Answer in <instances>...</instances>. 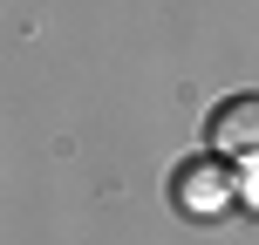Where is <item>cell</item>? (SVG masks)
<instances>
[{
  "label": "cell",
  "instance_id": "7a4b0ae2",
  "mask_svg": "<svg viewBox=\"0 0 259 245\" xmlns=\"http://www.w3.org/2000/svg\"><path fill=\"white\" fill-rule=\"evenodd\" d=\"M225 191H232V184H225V170H219V164H205V157L178 170V205L191 211V218H205V211H219V205H225Z\"/></svg>",
  "mask_w": 259,
  "mask_h": 245
},
{
  "label": "cell",
  "instance_id": "6da1fadb",
  "mask_svg": "<svg viewBox=\"0 0 259 245\" xmlns=\"http://www.w3.org/2000/svg\"><path fill=\"white\" fill-rule=\"evenodd\" d=\"M205 143L219 164H259V95L239 89L205 116Z\"/></svg>",
  "mask_w": 259,
  "mask_h": 245
}]
</instances>
